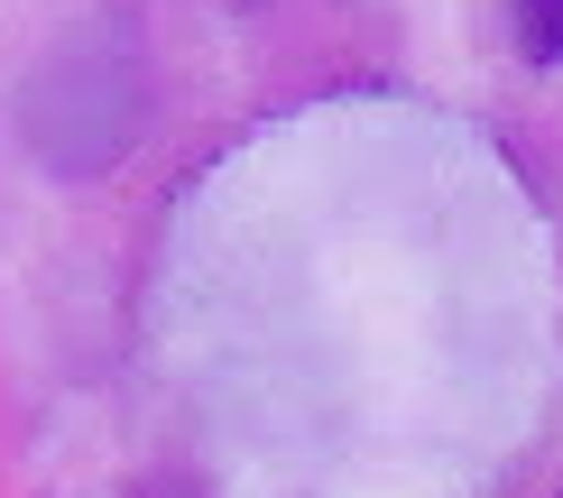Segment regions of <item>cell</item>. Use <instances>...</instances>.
Returning <instances> with one entry per match:
<instances>
[{
	"instance_id": "cell-2",
	"label": "cell",
	"mask_w": 563,
	"mask_h": 498,
	"mask_svg": "<svg viewBox=\"0 0 563 498\" xmlns=\"http://www.w3.org/2000/svg\"><path fill=\"white\" fill-rule=\"evenodd\" d=\"M518 37H527L536 65H554V46H563V0H518Z\"/></svg>"
},
{
	"instance_id": "cell-3",
	"label": "cell",
	"mask_w": 563,
	"mask_h": 498,
	"mask_svg": "<svg viewBox=\"0 0 563 498\" xmlns=\"http://www.w3.org/2000/svg\"><path fill=\"white\" fill-rule=\"evenodd\" d=\"M130 498H203V489H195V480H185V471H157V480H139Z\"/></svg>"
},
{
	"instance_id": "cell-1",
	"label": "cell",
	"mask_w": 563,
	"mask_h": 498,
	"mask_svg": "<svg viewBox=\"0 0 563 498\" xmlns=\"http://www.w3.org/2000/svg\"><path fill=\"white\" fill-rule=\"evenodd\" d=\"M10 121H19V148H29L46 176L92 185V176H111V166L139 148V130H148V65H139V46H121V37H56L29 65Z\"/></svg>"
}]
</instances>
